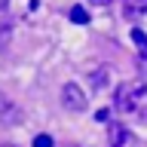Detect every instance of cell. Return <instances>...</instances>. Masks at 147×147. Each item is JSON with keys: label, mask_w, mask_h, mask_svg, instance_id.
<instances>
[{"label": "cell", "mask_w": 147, "mask_h": 147, "mask_svg": "<svg viewBox=\"0 0 147 147\" xmlns=\"http://www.w3.org/2000/svg\"><path fill=\"white\" fill-rule=\"evenodd\" d=\"M113 107L129 117H147V83L141 80L123 83L113 95Z\"/></svg>", "instance_id": "6da1fadb"}, {"label": "cell", "mask_w": 147, "mask_h": 147, "mask_svg": "<svg viewBox=\"0 0 147 147\" xmlns=\"http://www.w3.org/2000/svg\"><path fill=\"white\" fill-rule=\"evenodd\" d=\"M61 104L71 113H83V110L89 107V101H86V95H83V89L77 83H64L61 86Z\"/></svg>", "instance_id": "7a4b0ae2"}, {"label": "cell", "mask_w": 147, "mask_h": 147, "mask_svg": "<svg viewBox=\"0 0 147 147\" xmlns=\"http://www.w3.org/2000/svg\"><path fill=\"white\" fill-rule=\"evenodd\" d=\"M0 123H3V126H16V123H22V110H18L3 92H0Z\"/></svg>", "instance_id": "3957f363"}, {"label": "cell", "mask_w": 147, "mask_h": 147, "mask_svg": "<svg viewBox=\"0 0 147 147\" xmlns=\"http://www.w3.org/2000/svg\"><path fill=\"white\" fill-rule=\"evenodd\" d=\"M107 138H110V147H132V132L123 123H110Z\"/></svg>", "instance_id": "277c9868"}, {"label": "cell", "mask_w": 147, "mask_h": 147, "mask_svg": "<svg viewBox=\"0 0 147 147\" xmlns=\"http://www.w3.org/2000/svg\"><path fill=\"white\" fill-rule=\"evenodd\" d=\"M123 12L126 18H141L147 12V0H123Z\"/></svg>", "instance_id": "5b68a950"}, {"label": "cell", "mask_w": 147, "mask_h": 147, "mask_svg": "<svg viewBox=\"0 0 147 147\" xmlns=\"http://www.w3.org/2000/svg\"><path fill=\"white\" fill-rule=\"evenodd\" d=\"M107 67H98V71H92L89 74V83H92V86H95V89H104V86H107Z\"/></svg>", "instance_id": "8992f818"}, {"label": "cell", "mask_w": 147, "mask_h": 147, "mask_svg": "<svg viewBox=\"0 0 147 147\" xmlns=\"http://www.w3.org/2000/svg\"><path fill=\"white\" fill-rule=\"evenodd\" d=\"M132 40H135L138 52H141V58H147V34L141 31V28H132Z\"/></svg>", "instance_id": "52a82bcc"}, {"label": "cell", "mask_w": 147, "mask_h": 147, "mask_svg": "<svg viewBox=\"0 0 147 147\" xmlns=\"http://www.w3.org/2000/svg\"><path fill=\"white\" fill-rule=\"evenodd\" d=\"M71 22H77V25H86V22H89V12H86V9L77 3V6H71Z\"/></svg>", "instance_id": "ba28073f"}, {"label": "cell", "mask_w": 147, "mask_h": 147, "mask_svg": "<svg viewBox=\"0 0 147 147\" xmlns=\"http://www.w3.org/2000/svg\"><path fill=\"white\" fill-rule=\"evenodd\" d=\"M9 34H12V22H3V28H0V49H6Z\"/></svg>", "instance_id": "9c48e42d"}, {"label": "cell", "mask_w": 147, "mask_h": 147, "mask_svg": "<svg viewBox=\"0 0 147 147\" xmlns=\"http://www.w3.org/2000/svg\"><path fill=\"white\" fill-rule=\"evenodd\" d=\"M34 147H55V144H52V138H49V135H37L34 138Z\"/></svg>", "instance_id": "30bf717a"}, {"label": "cell", "mask_w": 147, "mask_h": 147, "mask_svg": "<svg viewBox=\"0 0 147 147\" xmlns=\"http://www.w3.org/2000/svg\"><path fill=\"white\" fill-rule=\"evenodd\" d=\"M92 3H98V6H107V3H113V0H92Z\"/></svg>", "instance_id": "8fae6325"}, {"label": "cell", "mask_w": 147, "mask_h": 147, "mask_svg": "<svg viewBox=\"0 0 147 147\" xmlns=\"http://www.w3.org/2000/svg\"><path fill=\"white\" fill-rule=\"evenodd\" d=\"M6 3H9V0H0V9H6Z\"/></svg>", "instance_id": "7c38bea8"}, {"label": "cell", "mask_w": 147, "mask_h": 147, "mask_svg": "<svg viewBox=\"0 0 147 147\" xmlns=\"http://www.w3.org/2000/svg\"><path fill=\"white\" fill-rule=\"evenodd\" d=\"M0 147H16V144H0Z\"/></svg>", "instance_id": "4fadbf2b"}, {"label": "cell", "mask_w": 147, "mask_h": 147, "mask_svg": "<svg viewBox=\"0 0 147 147\" xmlns=\"http://www.w3.org/2000/svg\"><path fill=\"white\" fill-rule=\"evenodd\" d=\"M64 147H77V144H64Z\"/></svg>", "instance_id": "5bb4252c"}]
</instances>
